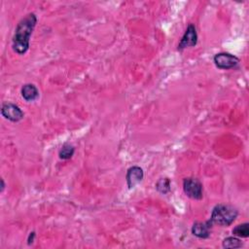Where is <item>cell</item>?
Returning a JSON list of instances; mask_svg holds the SVG:
<instances>
[{"instance_id": "277c9868", "label": "cell", "mask_w": 249, "mask_h": 249, "mask_svg": "<svg viewBox=\"0 0 249 249\" xmlns=\"http://www.w3.org/2000/svg\"><path fill=\"white\" fill-rule=\"evenodd\" d=\"M213 61L219 69L228 70L234 68L238 64L239 58L229 53H219L214 55Z\"/></svg>"}, {"instance_id": "5b68a950", "label": "cell", "mask_w": 249, "mask_h": 249, "mask_svg": "<svg viewBox=\"0 0 249 249\" xmlns=\"http://www.w3.org/2000/svg\"><path fill=\"white\" fill-rule=\"evenodd\" d=\"M197 43V33H196V26L194 24H189L184 35L182 36L177 50L178 51H183L186 48L189 47H195Z\"/></svg>"}, {"instance_id": "7c38bea8", "label": "cell", "mask_w": 249, "mask_h": 249, "mask_svg": "<svg viewBox=\"0 0 249 249\" xmlns=\"http://www.w3.org/2000/svg\"><path fill=\"white\" fill-rule=\"evenodd\" d=\"M233 235L237 237H248L249 236V224L243 223L240 225H237L232 229Z\"/></svg>"}, {"instance_id": "4fadbf2b", "label": "cell", "mask_w": 249, "mask_h": 249, "mask_svg": "<svg viewBox=\"0 0 249 249\" xmlns=\"http://www.w3.org/2000/svg\"><path fill=\"white\" fill-rule=\"evenodd\" d=\"M223 247L224 248H240L243 243L241 242V240L238 238V237H235V236H229V237H226L224 240H223V243H222Z\"/></svg>"}, {"instance_id": "3957f363", "label": "cell", "mask_w": 249, "mask_h": 249, "mask_svg": "<svg viewBox=\"0 0 249 249\" xmlns=\"http://www.w3.org/2000/svg\"><path fill=\"white\" fill-rule=\"evenodd\" d=\"M183 190L186 196L192 199L199 200L203 196L202 184L196 178H185L183 180Z\"/></svg>"}, {"instance_id": "6da1fadb", "label": "cell", "mask_w": 249, "mask_h": 249, "mask_svg": "<svg viewBox=\"0 0 249 249\" xmlns=\"http://www.w3.org/2000/svg\"><path fill=\"white\" fill-rule=\"evenodd\" d=\"M37 23V17L34 13H29L18 23L12 40L13 51L18 54H24L29 49L30 36Z\"/></svg>"}, {"instance_id": "52a82bcc", "label": "cell", "mask_w": 249, "mask_h": 249, "mask_svg": "<svg viewBox=\"0 0 249 249\" xmlns=\"http://www.w3.org/2000/svg\"><path fill=\"white\" fill-rule=\"evenodd\" d=\"M144 177V172L143 169L140 166L133 165L127 169L125 179H126V184L129 189L134 188L136 185H138Z\"/></svg>"}, {"instance_id": "8992f818", "label": "cell", "mask_w": 249, "mask_h": 249, "mask_svg": "<svg viewBox=\"0 0 249 249\" xmlns=\"http://www.w3.org/2000/svg\"><path fill=\"white\" fill-rule=\"evenodd\" d=\"M1 114L5 119L14 123L19 122L24 116L21 109L14 103H4L1 107Z\"/></svg>"}, {"instance_id": "9c48e42d", "label": "cell", "mask_w": 249, "mask_h": 249, "mask_svg": "<svg viewBox=\"0 0 249 249\" xmlns=\"http://www.w3.org/2000/svg\"><path fill=\"white\" fill-rule=\"evenodd\" d=\"M21 96L28 102L34 101L39 97V90L35 85L25 84L21 88Z\"/></svg>"}, {"instance_id": "8fae6325", "label": "cell", "mask_w": 249, "mask_h": 249, "mask_svg": "<svg viewBox=\"0 0 249 249\" xmlns=\"http://www.w3.org/2000/svg\"><path fill=\"white\" fill-rule=\"evenodd\" d=\"M75 152V147L70 143H64L59 150L58 156L61 160H69L72 158Z\"/></svg>"}, {"instance_id": "5bb4252c", "label": "cell", "mask_w": 249, "mask_h": 249, "mask_svg": "<svg viewBox=\"0 0 249 249\" xmlns=\"http://www.w3.org/2000/svg\"><path fill=\"white\" fill-rule=\"evenodd\" d=\"M35 231H31L30 233H29V235H28V238H27V244L28 245H31L32 243H33V241H34V238H35Z\"/></svg>"}, {"instance_id": "ba28073f", "label": "cell", "mask_w": 249, "mask_h": 249, "mask_svg": "<svg viewBox=\"0 0 249 249\" xmlns=\"http://www.w3.org/2000/svg\"><path fill=\"white\" fill-rule=\"evenodd\" d=\"M212 222L207 220L205 222H196L192 227V233L201 239L208 238L212 229Z\"/></svg>"}, {"instance_id": "30bf717a", "label": "cell", "mask_w": 249, "mask_h": 249, "mask_svg": "<svg viewBox=\"0 0 249 249\" xmlns=\"http://www.w3.org/2000/svg\"><path fill=\"white\" fill-rule=\"evenodd\" d=\"M171 187V182L170 179L167 177L164 178H160L158 180V182L156 183V189L160 194L165 195L167 193L170 192V188Z\"/></svg>"}, {"instance_id": "7a4b0ae2", "label": "cell", "mask_w": 249, "mask_h": 249, "mask_svg": "<svg viewBox=\"0 0 249 249\" xmlns=\"http://www.w3.org/2000/svg\"><path fill=\"white\" fill-rule=\"evenodd\" d=\"M238 211L235 207L227 204H217L212 209L210 221L212 224H216L223 227L230 226L237 217Z\"/></svg>"}, {"instance_id": "9a60e30c", "label": "cell", "mask_w": 249, "mask_h": 249, "mask_svg": "<svg viewBox=\"0 0 249 249\" xmlns=\"http://www.w3.org/2000/svg\"><path fill=\"white\" fill-rule=\"evenodd\" d=\"M0 182H1V190H0V192H3V190H4V188H5V183H4V180H3V179H1Z\"/></svg>"}]
</instances>
